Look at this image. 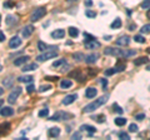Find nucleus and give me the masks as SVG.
<instances>
[{"instance_id": "nucleus-1", "label": "nucleus", "mask_w": 150, "mask_h": 140, "mask_svg": "<svg viewBox=\"0 0 150 140\" xmlns=\"http://www.w3.org/2000/svg\"><path fill=\"white\" fill-rule=\"evenodd\" d=\"M105 55H110V56H118V58H130L134 56L136 52L135 50H127V49H118V48H111L109 46L104 50Z\"/></svg>"}, {"instance_id": "nucleus-2", "label": "nucleus", "mask_w": 150, "mask_h": 140, "mask_svg": "<svg viewBox=\"0 0 150 140\" xmlns=\"http://www.w3.org/2000/svg\"><path fill=\"white\" fill-rule=\"evenodd\" d=\"M108 99H109V95H104V96H100L99 99H96L95 101H91L90 104L85 105V108L83 109V111H84V113H91V111H94L95 109H98L99 107H101V105H104L105 103H106Z\"/></svg>"}, {"instance_id": "nucleus-3", "label": "nucleus", "mask_w": 150, "mask_h": 140, "mask_svg": "<svg viewBox=\"0 0 150 140\" xmlns=\"http://www.w3.org/2000/svg\"><path fill=\"white\" fill-rule=\"evenodd\" d=\"M58 56V50L56 49H50V50H45L43 54L36 56V60L38 61H45V60H49V59H54V58Z\"/></svg>"}, {"instance_id": "nucleus-4", "label": "nucleus", "mask_w": 150, "mask_h": 140, "mask_svg": "<svg viewBox=\"0 0 150 140\" xmlns=\"http://www.w3.org/2000/svg\"><path fill=\"white\" fill-rule=\"evenodd\" d=\"M46 14V9L44 6H40V8L35 9L34 11L31 13V16H30V20L31 21H38L39 19H42L44 15Z\"/></svg>"}, {"instance_id": "nucleus-5", "label": "nucleus", "mask_w": 150, "mask_h": 140, "mask_svg": "<svg viewBox=\"0 0 150 140\" xmlns=\"http://www.w3.org/2000/svg\"><path fill=\"white\" fill-rule=\"evenodd\" d=\"M71 118V114L69 113H65V111H58L55 114L50 118V120L53 121H60V120H68V119Z\"/></svg>"}, {"instance_id": "nucleus-6", "label": "nucleus", "mask_w": 150, "mask_h": 140, "mask_svg": "<svg viewBox=\"0 0 150 140\" xmlns=\"http://www.w3.org/2000/svg\"><path fill=\"white\" fill-rule=\"evenodd\" d=\"M84 45L86 49H90V50H94L96 49V48H100L101 44L96 42V38H94V39H85L84 40Z\"/></svg>"}, {"instance_id": "nucleus-7", "label": "nucleus", "mask_w": 150, "mask_h": 140, "mask_svg": "<svg viewBox=\"0 0 150 140\" xmlns=\"http://www.w3.org/2000/svg\"><path fill=\"white\" fill-rule=\"evenodd\" d=\"M21 94V88L18 86V88H15L14 90L11 91V93L9 94V96H8V101L10 104H14L15 101H16V99L19 98V95Z\"/></svg>"}, {"instance_id": "nucleus-8", "label": "nucleus", "mask_w": 150, "mask_h": 140, "mask_svg": "<svg viewBox=\"0 0 150 140\" xmlns=\"http://www.w3.org/2000/svg\"><path fill=\"white\" fill-rule=\"evenodd\" d=\"M129 43H130V38L127 35L120 36L119 39H117V42H115V44H117L118 46H127V45H129Z\"/></svg>"}, {"instance_id": "nucleus-9", "label": "nucleus", "mask_w": 150, "mask_h": 140, "mask_svg": "<svg viewBox=\"0 0 150 140\" xmlns=\"http://www.w3.org/2000/svg\"><path fill=\"white\" fill-rule=\"evenodd\" d=\"M78 99V95L76 94H70V95H66L65 98L63 99V105H70V104H73L75 100Z\"/></svg>"}, {"instance_id": "nucleus-10", "label": "nucleus", "mask_w": 150, "mask_h": 140, "mask_svg": "<svg viewBox=\"0 0 150 140\" xmlns=\"http://www.w3.org/2000/svg\"><path fill=\"white\" fill-rule=\"evenodd\" d=\"M21 39L18 36H14V38H11L10 39V42H9V46L11 48V49H16V48H19L20 45H21Z\"/></svg>"}, {"instance_id": "nucleus-11", "label": "nucleus", "mask_w": 150, "mask_h": 140, "mask_svg": "<svg viewBox=\"0 0 150 140\" xmlns=\"http://www.w3.org/2000/svg\"><path fill=\"white\" fill-rule=\"evenodd\" d=\"M14 114V109L10 107H5V108H0V115L1 117H11Z\"/></svg>"}, {"instance_id": "nucleus-12", "label": "nucleus", "mask_w": 150, "mask_h": 140, "mask_svg": "<svg viewBox=\"0 0 150 140\" xmlns=\"http://www.w3.org/2000/svg\"><path fill=\"white\" fill-rule=\"evenodd\" d=\"M10 128H11V125H10L9 123H3V124H0V135L1 136L6 135L10 131Z\"/></svg>"}, {"instance_id": "nucleus-13", "label": "nucleus", "mask_w": 150, "mask_h": 140, "mask_svg": "<svg viewBox=\"0 0 150 140\" xmlns=\"http://www.w3.org/2000/svg\"><path fill=\"white\" fill-rule=\"evenodd\" d=\"M98 58H99V54H98V53H91V54H89V55L85 56V63H88V64H94L95 61L98 60Z\"/></svg>"}, {"instance_id": "nucleus-14", "label": "nucleus", "mask_w": 150, "mask_h": 140, "mask_svg": "<svg viewBox=\"0 0 150 140\" xmlns=\"http://www.w3.org/2000/svg\"><path fill=\"white\" fill-rule=\"evenodd\" d=\"M52 36L54 38V39H63V38L65 36V30H64V29L54 30V31L52 33Z\"/></svg>"}, {"instance_id": "nucleus-15", "label": "nucleus", "mask_w": 150, "mask_h": 140, "mask_svg": "<svg viewBox=\"0 0 150 140\" xmlns=\"http://www.w3.org/2000/svg\"><path fill=\"white\" fill-rule=\"evenodd\" d=\"M80 131H88L89 133V135H93L95 131H96V129L94 128V126L91 125H88V124H83L80 126Z\"/></svg>"}, {"instance_id": "nucleus-16", "label": "nucleus", "mask_w": 150, "mask_h": 140, "mask_svg": "<svg viewBox=\"0 0 150 140\" xmlns=\"http://www.w3.org/2000/svg\"><path fill=\"white\" fill-rule=\"evenodd\" d=\"M30 59V58L28 55H25V56H20L18 58V59H15L14 60V65L15 66H20V65H24V64H26L28 63V60Z\"/></svg>"}, {"instance_id": "nucleus-17", "label": "nucleus", "mask_w": 150, "mask_h": 140, "mask_svg": "<svg viewBox=\"0 0 150 140\" xmlns=\"http://www.w3.org/2000/svg\"><path fill=\"white\" fill-rule=\"evenodd\" d=\"M34 33V26L33 25H26L25 28L23 29V31H21V35L24 38H29L31 34Z\"/></svg>"}, {"instance_id": "nucleus-18", "label": "nucleus", "mask_w": 150, "mask_h": 140, "mask_svg": "<svg viewBox=\"0 0 150 140\" xmlns=\"http://www.w3.org/2000/svg\"><path fill=\"white\" fill-rule=\"evenodd\" d=\"M48 135H49V138H58V136L60 135V128H50L49 131H48Z\"/></svg>"}, {"instance_id": "nucleus-19", "label": "nucleus", "mask_w": 150, "mask_h": 140, "mask_svg": "<svg viewBox=\"0 0 150 140\" xmlns=\"http://www.w3.org/2000/svg\"><path fill=\"white\" fill-rule=\"evenodd\" d=\"M98 94V90L95 88H88L86 91H85V96L88 99H91V98H95Z\"/></svg>"}, {"instance_id": "nucleus-20", "label": "nucleus", "mask_w": 150, "mask_h": 140, "mask_svg": "<svg viewBox=\"0 0 150 140\" xmlns=\"http://www.w3.org/2000/svg\"><path fill=\"white\" fill-rule=\"evenodd\" d=\"M36 69H38V64L36 63H30V64H24L21 70L25 73V71H31V70H36Z\"/></svg>"}, {"instance_id": "nucleus-21", "label": "nucleus", "mask_w": 150, "mask_h": 140, "mask_svg": "<svg viewBox=\"0 0 150 140\" xmlns=\"http://www.w3.org/2000/svg\"><path fill=\"white\" fill-rule=\"evenodd\" d=\"M146 63H149V59L146 56H140V58H138V59L134 60V65H136V66L144 65V64H146Z\"/></svg>"}, {"instance_id": "nucleus-22", "label": "nucleus", "mask_w": 150, "mask_h": 140, "mask_svg": "<svg viewBox=\"0 0 150 140\" xmlns=\"http://www.w3.org/2000/svg\"><path fill=\"white\" fill-rule=\"evenodd\" d=\"M33 79L34 78L31 75H23V76L18 78V81H20V83H33Z\"/></svg>"}, {"instance_id": "nucleus-23", "label": "nucleus", "mask_w": 150, "mask_h": 140, "mask_svg": "<svg viewBox=\"0 0 150 140\" xmlns=\"http://www.w3.org/2000/svg\"><path fill=\"white\" fill-rule=\"evenodd\" d=\"M71 85H73V81L69 80V79H64L60 81V88L61 89H69L71 88Z\"/></svg>"}, {"instance_id": "nucleus-24", "label": "nucleus", "mask_w": 150, "mask_h": 140, "mask_svg": "<svg viewBox=\"0 0 150 140\" xmlns=\"http://www.w3.org/2000/svg\"><path fill=\"white\" fill-rule=\"evenodd\" d=\"M13 83H14V78L13 76H9V78H6V79L3 80V85H4L5 88H11Z\"/></svg>"}, {"instance_id": "nucleus-25", "label": "nucleus", "mask_w": 150, "mask_h": 140, "mask_svg": "<svg viewBox=\"0 0 150 140\" xmlns=\"http://www.w3.org/2000/svg\"><path fill=\"white\" fill-rule=\"evenodd\" d=\"M110 28H111V29H119V28H121V19H120V18H117V19L114 20V21L111 23Z\"/></svg>"}, {"instance_id": "nucleus-26", "label": "nucleus", "mask_w": 150, "mask_h": 140, "mask_svg": "<svg viewBox=\"0 0 150 140\" xmlns=\"http://www.w3.org/2000/svg\"><path fill=\"white\" fill-rule=\"evenodd\" d=\"M69 35L71 38H78V35H79V30L76 28H74V26H70L69 28Z\"/></svg>"}, {"instance_id": "nucleus-27", "label": "nucleus", "mask_w": 150, "mask_h": 140, "mask_svg": "<svg viewBox=\"0 0 150 140\" xmlns=\"http://www.w3.org/2000/svg\"><path fill=\"white\" fill-rule=\"evenodd\" d=\"M115 124H117L118 126H123V125H125V124H127V119H125V118H115Z\"/></svg>"}, {"instance_id": "nucleus-28", "label": "nucleus", "mask_w": 150, "mask_h": 140, "mask_svg": "<svg viewBox=\"0 0 150 140\" xmlns=\"http://www.w3.org/2000/svg\"><path fill=\"white\" fill-rule=\"evenodd\" d=\"M5 23L8 24V25H13V24L16 23V18H15V16H13V15H8V16H6Z\"/></svg>"}, {"instance_id": "nucleus-29", "label": "nucleus", "mask_w": 150, "mask_h": 140, "mask_svg": "<svg viewBox=\"0 0 150 140\" xmlns=\"http://www.w3.org/2000/svg\"><path fill=\"white\" fill-rule=\"evenodd\" d=\"M48 48H50L48 44L43 43V42H39L38 43V49L40 50V52H45V50H48Z\"/></svg>"}, {"instance_id": "nucleus-30", "label": "nucleus", "mask_w": 150, "mask_h": 140, "mask_svg": "<svg viewBox=\"0 0 150 140\" xmlns=\"http://www.w3.org/2000/svg\"><path fill=\"white\" fill-rule=\"evenodd\" d=\"M125 68H127V64H125V63H124V64H118V65L114 68V69H115V73H120V71H124Z\"/></svg>"}, {"instance_id": "nucleus-31", "label": "nucleus", "mask_w": 150, "mask_h": 140, "mask_svg": "<svg viewBox=\"0 0 150 140\" xmlns=\"http://www.w3.org/2000/svg\"><path fill=\"white\" fill-rule=\"evenodd\" d=\"M73 58L78 61H81L83 59H85V55L83 53H75V54H73Z\"/></svg>"}, {"instance_id": "nucleus-32", "label": "nucleus", "mask_w": 150, "mask_h": 140, "mask_svg": "<svg viewBox=\"0 0 150 140\" xmlns=\"http://www.w3.org/2000/svg\"><path fill=\"white\" fill-rule=\"evenodd\" d=\"M38 115H39L40 118H46L48 115H49V109H46V108H45V109H42Z\"/></svg>"}, {"instance_id": "nucleus-33", "label": "nucleus", "mask_w": 150, "mask_h": 140, "mask_svg": "<svg viewBox=\"0 0 150 140\" xmlns=\"http://www.w3.org/2000/svg\"><path fill=\"white\" fill-rule=\"evenodd\" d=\"M140 33L141 34H150V24H146L143 28L140 29Z\"/></svg>"}, {"instance_id": "nucleus-34", "label": "nucleus", "mask_w": 150, "mask_h": 140, "mask_svg": "<svg viewBox=\"0 0 150 140\" xmlns=\"http://www.w3.org/2000/svg\"><path fill=\"white\" fill-rule=\"evenodd\" d=\"M119 138L123 139V140H130V136H129V134H128V133H125V131L119 133Z\"/></svg>"}, {"instance_id": "nucleus-35", "label": "nucleus", "mask_w": 150, "mask_h": 140, "mask_svg": "<svg viewBox=\"0 0 150 140\" xmlns=\"http://www.w3.org/2000/svg\"><path fill=\"white\" fill-rule=\"evenodd\" d=\"M85 15H86L88 18H95V16H96V13L90 9H88V10H85Z\"/></svg>"}, {"instance_id": "nucleus-36", "label": "nucleus", "mask_w": 150, "mask_h": 140, "mask_svg": "<svg viewBox=\"0 0 150 140\" xmlns=\"http://www.w3.org/2000/svg\"><path fill=\"white\" fill-rule=\"evenodd\" d=\"M134 40L136 43H140V44H144L145 43V38L141 36V35H135L134 36Z\"/></svg>"}, {"instance_id": "nucleus-37", "label": "nucleus", "mask_w": 150, "mask_h": 140, "mask_svg": "<svg viewBox=\"0 0 150 140\" xmlns=\"http://www.w3.org/2000/svg\"><path fill=\"white\" fill-rule=\"evenodd\" d=\"M93 120H96L98 123H104L105 121V115H98V117H93Z\"/></svg>"}, {"instance_id": "nucleus-38", "label": "nucleus", "mask_w": 150, "mask_h": 140, "mask_svg": "<svg viewBox=\"0 0 150 140\" xmlns=\"http://www.w3.org/2000/svg\"><path fill=\"white\" fill-rule=\"evenodd\" d=\"M141 9H149L150 8V0H144V1L140 4Z\"/></svg>"}, {"instance_id": "nucleus-39", "label": "nucleus", "mask_w": 150, "mask_h": 140, "mask_svg": "<svg viewBox=\"0 0 150 140\" xmlns=\"http://www.w3.org/2000/svg\"><path fill=\"white\" fill-rule=\"evenodd\" d=\"M63 64H66V61H65V59H60V60H56L55 63L53 64V66H54V68H58V66L63 65Z\"/></svg>"}, {"instance_id": "nucleus-40", "label": "nucleus", "mask_w": 150, "mask_h": 140, "mask_svg": "<svg viewBox=\"0 0 150 140\" xmlns=\"http://www.w3.org/2000/svg\"><path fill=\"white\" fill-rule=\"evenodd\" d=\"M52 89V85H42V86L39 88V91L40 93H44V91H48Z\"/></svg>"}, {"instance_id": "nucleus-41", "label": "nucleus", "mask_w": 150, "mask_h": 140, "mask_svg": "<svg viewBox=\"0 0 150 140\" xmlns=\"http://www.w3.org/2000/svg\"><path fill=\"white\" fill-rule=\"evenodd\" d=\"M112 108H114V110H115V111H117V113H118V114H123V113H124V110H123V109H121L120 107H119V105H118L117 103H115L114 105H112Z\"/></svg>"}, {"instance_id": "nucleus-42", "label": "nucleus", "mask_w": 150, "mask_h": 140, "mask_svg": "<svg viewBox=\"0 0 150 140\" xmlns=\"http://www.w3.org/2000/svg\"><path fill=\"white\" fill-rule=\"evenodd\" d=\"M129 131H130V133H136V131H138V125H136V124H130V125H129Z\"/></svg>"}, {"instance_id": "nucleus-43", "label": "nucleus", "mask_w": 150, "mask_h": 140, "mask_svg": "<svg viewBox=\"0 0 150 140\" xmlns=\"http://www.w3.org/2000/svg\"><path fill=\"white\" fill-rule=\"evenodd\" d=\"M115 74V69L112 68V69H108V70H105V76H111V75H114Z\"/></svg>"}, {"instance_id": "nucleus-44", "label": "nucleus", "mask_w": 150, "mask_h": 140, "mask_svg": "<svg viewBox=\"0 0 150 140\" xmlns=\"http://www.w3.org/2000/svg\"><path fill=\"white\" fill-rule=\"evenodd\" d=\"M71 138H73V139H81V131L74 133V134L71 135Z\"/></svg>"}, {"instance_id": "nucleus-45", "label": "nucleus", "mask_w": 150, "mask_h": 140, "mask_svg": "<svg viewBox=\"0 0 150 140\" xmlns=\"http://www.w3.org/2000/svg\"><path fill=\"white\" fill-rule=\"evenodd\" d=\"M101 85H103V90L105 91V89L108 88V79H105V78L101 79Z\"/></svg>"}, {"instance_id": "nucleus-46", "label": "nucleus", "mask_w": 150, "mask_h": 140, "mask_svg": "<svg viewBox=\"0 0 150 140\" xmlns=\"http://www.w3.org/2000/svg\"><path fill=\"white\" fill-rule=\"evenodd\" d=\"M34 90H35V86H34L33 84H30V85H28V88H26V91H28V93H33Z\"/></svg>"}, {"instance_id": "nucleus-47", "label": "nucleus", "mask_w": 150, "mask_h": 140, "mask_svg": "<svg viewBox=\"0 0 150 140\" xmlns=\"http://www.w3.org/2000/svg\"><path fill=\"white\" fill-rule=\"evenodd\" d=\"M136 120H143V119H145V114H138L135 117Z\"/></svg>"}, {"instance_id": "nucleus-48", "label": "nucleus", "mask_w": 150, "mask_h": 140, "mask_svg": "<svg viewBox=\"0 0 150 140\" xmlns=\"http://www.w3.org/2000/svg\"><path fill=\"white\" fill-rule=\"evenodd\" d=\"M45 79L46 80H58V79H59V76H46Z\"/></svg>"}, {"instance_id": "nucleus-49", "label": "nucleus", "mask_w": 150, "mask_h": 140, "mask_svg": "<svg viewBox=\"0 0 150 140\" xmlns=\"http://www.w3.org/2000/svg\"><path fill=\"white\" fill-rule=\"evenodd\" d=\"M5 40V35H4V33L0 30V42H4Z\"/></svg>"}, {"instance_id": "nucleus-50", "label": "nucleus", "mask_w": 150, "mask_h": 140, "mask_svg": "<svg viewBox=\"0 0 150 140\" xmlns=\"http://www.w3.org/2000/svg\"><path fill=\"white\" fill-rule=\"evenodd\" d=\"M136 29V24H130L129 25V30H135Z\"/></svg>"}, {"instance_id": "nucleus-51", "label": "nucleus", "mask_w": 150, "mask_h": 140, "mask_svg": "<svg viewBox=\"0 0 150 140\" xmlns=\"http://www.w3.org/2000/svg\"><path fill=\"white\" fill-rule=\"evenodd\" d=\"M85 5H86V6H91V5H93V1H91V0H85Z\"/></svg>"}, {"instance_id": "nucleus-52", "label": "nucleus", "mask_w": 150, "mask_h": 140, "mask_svg": "<svg viewBox=\"0 0 150 140\" xmlns=\"http://www.w3.org/2000/svg\"><path fill=\"white\" fill-rule=\"evenodd\" d=\"M13 5H14V4H13V3H10V1H9V3H5V4H4L5 8H11Z\"/></svg>"}, {"instance_id": "nucleus-53", "label": "nucleus", "mask_w": 150, "mask_h": 140, "mask_svg": "<svg viewBox=\"0 0 150 140\" xmlns=\"http://www.w3.org/2000/svg\"><path fill=\"white\" fill-rule=\"evenodd\" d=\"M3 94H4V89H3V88H0V96H1Z\"/></svg>"}, {"instance_id": "nucleus-54", "label": "nucleus", "mask_w": 150, "mask_h": 140, "mask_svg": "<svg viewBox=\"0 0 150 140\" xmlns=\"http://www.w3.org/2000/svg\"><path fill=\"white\" fill-rule=\"evenodd\" d=\"M146 16H148V19H150V8L148 10V13H146Z\"/></svg>"}, {"instance_id": "nucleus-55", "label": "nucleus", "mask_w": 150, "mask_h": 140, "mask_svg": "<svg viewBox=\"0 0 150 140\" xmlns=\"http://www.w3.org/2000/svg\"><path fill=\"white\" fill-rule=\"evenodd\" d=\"M104 39H105V40H110L111 36H109V35H108V36H104Z\"/></svg>"}, {"instance_id": "nucleus-56", "label": "nucleus", "mask_w": 150, "mask_h": 140, "mask_svg": "<svg viewBox=\"0 0 150 140\" xmlns=\"http://www.w3.org/2000/svg\"><path fill=\"white\" fill-rule=\"evenodd\" d=\"M3 104H4V100H1V99H0V108L3 107Z\"/></svg>"}, {"instance_id": "nucleus-57", "label": "nucleus", "mask_w": 150, "mask_h": 140, "mask_svg": "<svg viewBox=\"0 0 150 140\" xmlns=\"http://www.w3.org/2000/svg\"><path fill=\"white\" fill-rule=\"evenodd\" d=\"M146 52H148V53L150 54V48H149V49H148V50H146Z\"/></svg>"}, {"instance_id": "nucleus-58", "label": "nucleus", "mask_w": 150, "mask_h": 140, "mask_svg": "<svg viewBox=\"0 0 150 140\" xmlns=\"http://www.w3.org/2000/svg\"><path fill=\"white\" fill-rule=\"evenodd\" d=\"M148 70H149V71H150V65H149V66H148Z\"/></svg>"}, {"instance_id": "nucleus-59", "label": "nucleus", "mask_w": 150, "mask_h": 140, "mask_svg": "<svg viewBox=\"0 0 150 140\" xmlns=\"http://www.w3.org/2000/svg\"><path fill=\"white\" fill-rule=\"evenodd\" d=\"M0 23H1V15H0Z\"/></svg>"}, {"instance_id": "nucleus-60", "label": "nucleus", "mask_w": 150, "mask_h": 140, "mask_svg": "<svg viewBox=\"0 0 150 140\" xmlns=\"http://www.w3.org/2000/svg\"><path fill=\"white\" fill-rule=\"evenodd\" d=\"M0 71H1V65H0Z\"/></svg>"}]
</instances>
